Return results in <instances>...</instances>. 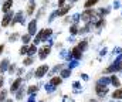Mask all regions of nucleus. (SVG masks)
Returning a JSON list of instances; mask_svg holds the SVG:
<instances>
[{
  "instance_id": "1",
  "label": "nucleus",
  "mask_w": 122,
  "mask_h": 102,
  "mask_svg": "<svg viewBox=\"0 0 122 102\" xmlns=\"http://www.w3.org/2000/svg\"><path fill=\"white\" fill-rule=\"evenodd\" d=\"M23 87V78L21 77H17L13 82H11V85H10V88H9V94H16L20 88Z\"/></svg>"
},
{
  "instance_id": "2",
  "label": "nucleus",
  "mask_w": 122,
  "mask_h": 102,
  "mask_svg": "<svg viewBox=\"0 0 122 102\" xmlns=\"http://www.w3.org/2000/svg\"><path fill=\"white\" fill-rule=\"evenodd\" d=\"M13 19H14V13H13V11H9V13H6V14L3 16V19H1V23H0L1 29H6V27H9V26L11 24Z\"/></svg>"
},
{
  "instance_id": "3",
  "label": "nucleus",
  "mask_w": 122,
  "mask_h": 102,
  "mask_svg": "<svg viewBox=\"0 0 122 102\" xmlns=\"http://www.w3.org/2000/svg\"><path fill=\"white\" fill-rule=\"evenodd\" d=\"M48 68H50V67H48V65H46V64L40 65V67L34 71V77H36V78H43V77L48 72Z\"/></svg>"
},
{
  "instance_id": "4",
  "label": "nucleus",
  "mask_w": 122,
  "mask_h": 102,
  "mask_svg": "<svg viewBox=\"0 0 122 102\" xmlns=\"http://www.w3.org/2000/svg\"><path fill=\"white\" fill-rule=\"evenodd\" d=\"M27 31H29V34H30L31 37L36 34V31H37V20H36V19L31 20L30 23H29V26H27Z\"/></svg>"
},
{
  "instance_id": "5",
  "label": "nucleus",
  "mask_w": 122,
  "mask_h": 102,
  "mask_svg": "<svg viewBox=\"0 0 122 102\" xmlns=\"http://www.w3.org/2000/svg\"><path fill=\"white\" fill-rule=\"evenodd\" d=\"M50 51H51V48H50L48 45H44V47L38 51V58H40V60H44V58L50 54Z\"/></svg>"
},
{
  "instance_id": "6",
  "label": "nucleus",
  "mask_w": 122,
  "mask_h": 102,
  "mask_svg": "<svg viewBox=\"0 0 122 102\" xmlns=\"http://www.w3.org/2000/svg\"><path fill=\"white\" fill-rule=\"evenodd\" d=\"M34 11H36V0H29L27 9H26V14L27 16H31Z\"/></svg>"
},
{
  "instance_id": "7",
  "label": "nucleus",
  "mask_w": 122,
  "mask_h": 102,
  "mask_svg": "<svg viewBox=\"0 0 122 102\" xmlns=\"http://www.w3.org/2000/svg\"><path fill=\"white\" fill-rule=\"evenodd\" d=\"M13 7V0H4V3L1 4V11L6 14L10 11V9Z\"/></svg>"
},
{
  "instance_id": "8",
  "label": "nucleus",
  "mask_w": 122,
  "mask_h": 102,
  "mask_svg": "<svg viewBox=\"0 0 122 102\" xmlns=\"http://www.w3.org/2000/svg\"><path fill=\"white\" fill-rule=\"evenodd\" d=\"M10 67V61H9V58H3L1 60V63H0V74L3 75V72H6L7 69Z\"/></svg>"
},
{
  "instance_id": "9",
  "label": "nucleus",
  "mask_w": 122,
  "mask_h": 102,
  "mask_svg": "<svg viewBox=\"0 0 122 102\" xmlns=\"http://www.w3.org/2000/svg\"><path fill=\"white\" fill-rule=\"evenodd\" d=\"M92 14H94V10H85V11H82V14H81V19H82L85 23H88V21L91 20Z\"/></svg>"
},
{
  "instance_id": "10",
  "label": "nucleus",
  "mask_w": 122,
  "mask_h": 102,
  "mask_svg": "<svg viewBox=\"0 0 122 102\" xmlns=\"http://www.w3.org/2000/svg\"><path fill=\"white\" fill-rule=\"evenodd\" d=\"M71 55H72L74 58H77V60H80V58L82 57V50H80L78 47H74V48L71 50Z\"/></svg>"
},
{
  "instance_id": "11",
  "label": "nucleus",
  "mask_w": 122,
  "mask_h": 102,
  "mask_svg": "<svg viewBox=\"0 0 122 102\" xmlns=\"http://www.w3.org/2000/svg\"><path fill=\"white\" fill-rule=\"evenodd\" d=\"M61 82H62V78H61L60 75L57 77H53L51 79H50V85H53V87H58V85H61Z\"/></svg>"
},
{
  "instance_id": "12",
  "label": "nucleus",
  "mask_w": 122,
  "mask_h": 102,
  "mask_svg": "<svg viewBox=\"0 0 122 102\" xmlns=\"http://www.w3.org/2000/svg\"><path fill=\"white\" fill-rule=\"evenodd\" d=\"M70 9H71V4H67V6H64V7H61L60 11H57L56 14L58 16V17H62V16H65L68 11H70Z\"/></svg>"
},
{
  "instance_id": "13",
  "label": "nucleus",
  "mask_w": 122,
  "mask_h": 102,
  "mask_svg": "<svg viewBox=\"0 0 122 102\" xmlns=\"http://www.w3.org/2000/svg\"><path fill=\"white\" fill-rule=\"evenodd\" d=\"M95 91H97V94H98V95H101V97L107 94V88H105L102 84H97V87H95Z\"/></svg>"
},
{
  "instance_id": "14",
  "label": "nucleus",
  "mask_w": 122,
  "mask_h": 102,
  "mask_svg": "<svg viewBox=\"0 0 122 102\" xmlns=\"http://www.w3.org/2000/svg\"><path fill=\"white\" fill-rule=\"evenodd\" d=\"M36 53H37V47H36L34 44H29V51H27V57H33V55H36Z\"/></svg>"
},
{
  "instance_id": "15",
  "label": "nucleus",
  "mask_w": 122,
  "mask_h": 102,
  "mask_svg": "<svg viewBox=\"0 0 122 102\" xmlns=\"http://www.w3.org/2000/svg\"><path fill=\"white\" fill-rule=\"evenodd\" d=\"M14 97H16V99H17V101H21V99H23V97H24V88L21 87V88L14 94Z\"/></svg>"
},
{
  "instance_id": "16",
  "label": "nucleus",
  "mask_w": 122,
  "mask_h": 102,
  "mask_svg": "<svg viewBox=\"0 0 122 102\" xmlns=\"http://www.w3.org/2000/svg\"><path fill=\"white\" fill-rule=\"evenodd\" d=\"M20 38H21V41H23V44H26V45H29V44H30V40H31V35H30L29 33H27V34H23V35H21Z\"/></svg>"
},
{
  "instance_id": "17",
  "label": "nucleus",
  "mask_w": 122,
  "mask_h": 102,
  "mask_svg": "<svg viewBox=\"0 0 122 102\" xmlns=\"http://www.w3.org/2000/svg\"><path fill=\"white\" fill-rule=\"evenodd\" d=\"M7 95H9V91H7V89H1V91H0V102L7 101Z\"/></svg>"
},
{
  "instance_id": "18",
  "label": "nucleus",
  "mask_w": 122,
  "mask_h": 102,
  "mask_svg": "<svg viewBox=\"0 0 122 102\" xmlns=\"http://www.w3.org/2000/svg\"><path fill=\"white\" fill-rule=\"evenodd\" d=\"M33 63H34V57H26V58L23 60V65H24V67H29Z\"/></svg>"
},
{
  "instance_id": "19",
  "label": "nucleus",
  "mask_w": 122,
  "mask_h": 102,
  "mask_svg": "<svg viewBox=\"0 0 122 102\" xmlns=\"http://www.w3.org/2000/svg\"><path fill=\"white\" fill-rule=\"evenodd\" d=\"M27 51H29V45L23 44V45L20 47V50H19V54H20V55H27Z\"/></svg>"
},
{
  "instance_id": "20",
  "label": "nucleus",
  "mask_w": 122,
  "mask_h": 102,
  "mask_svg": "<svg viewBox=\"0 0 122 102\" xmlns=\"http://www.w3.org/2000/svg\"><path fill=\"white\" fill-rule=\"evenodd\" d=\"M38 91V85H30L27 88V94H36Z\"/></svg>"
},
{
  "instance_id": "21",
  "label": "nucleus",
  "mask_w": 122,
  "mask_h": 102,
  "mask_svg": "<svg viewBox=\"0 0 122 102\" xmlns=\"http://www.w3.org/2000/svg\"><path fill=\"white\" fill-rule=\"evenodd\" d=\"M97 3H98V0H87V1L84 3V7H85V9H90L91 6L97 4Z\"/></svg>"
},
{
  "instance_id": "22",
  "label": "nucleus",
  "mask_w": 122,
  "mask_h": 102,
  "mask_svg": "<svg viewBox=\"0 0 122 102\" xmlns=\"http://www.w3.org/2000/svg\"><path fill=\"white\" fill-rule=\"evenodd\" d=\"M112 98H117V99H121L122 98V88H119V89H117L114 94H112Z\"/></svg>"
},
{
  "instance_id": "23",
  "label": "nucleus",
  "mask_w": 122,
  "mask_h": 102,
  "mask_svg": "<svg viewBox=\"0 0 122 102\" xmlns=\"http://www.w3.org/2000/svg\"><path fill=\"white\" fill-rule=\"evenodd\" d=\"M16 68H17V65H16L14 63H13V64H10V67H9V69H7V72H9L10 75H13V74H14V72L17 71Z\"/></svg>"
},
{
  "instance_id": "24",
  "label": "nucleus",
  "mask_w": 122,
  "mask_h": 102,
  "mask_svg": "<svg viewBox=\"0 0 122 102\" xmlns=\"http://www.w3.org/2000/svg\"><path fill=\"white\" fill-rule=\"evenodd\" d=\"M16 40H19V33H13L9 35V41H16Z\"/></svg>"
},
{
  "instance_id": "25",
  "label": "nucleus",
  "mask_w": 122,
  "mask_h": 102,
  "mask_svg": "<svg viewBox=\"0 0 122 102\" xmlns=\"http://www.w3.org/2000/svg\"><path fill=\"white\" fill-rule=\"evenodd\" d=\"M77 47H78L80 50H84V48H87V41H80Z\"/></svg>"
},
{
  "instance_id": "26",
  "label": "nucleus",
  "mask_w": 122,
  "mask_h": 102,
  "mask_svg": "<svg viewBox=\"0 0 122 102\" xmlns=\"http://www.w3.org/2000/svg\"><path fill=\"white\" fill-rule=\"evenodd\" d=\"M70 31H71V34H77V33H78V26H77V24H74V26H71V29H70Z\"/></svg>"
},
{
  "instance_id": "27",
  "label": "nucleus",
  "mask_w": 122,
  "mask_h": 102,
  "mask_svg": "<svg viewBox=\"0 0 122 102\" xmlns=\"http://www.w3.org/2000/svg\"><path fill=\"white\" fill-rule=\"evenodd\" d=\"M70 74H71V71H70V69H64V71H62V72H61V78H65V77H68V75H70Z\"/></svg>"
},
{
  "instance_id": "28",
  "label": "nucleus",
  "mask_w": 122,
  "mask_h": 102,
  "mask_svg": "<svg viewBox=\"0 0 122 102\" xmlns=\"http://www.w3.org/2000/svg\"><path fill=\"white\" fill-rule=\"evenodd\" d=\"M111 79H112V84H114L115 87H119V79H118L117 77H112Z\"/></svg>"
},
{
  "instance_id": "29",
  "label": "nucleus",
  "mask_w": 122,
  "mask_h": 102,
  "mask_svg": "<svg viewBox=\"0 0 122 102\" xmlns=\"http://www.w3.org/2000/svg\"><path fill=\"white\" fill-rule=\"evenodd\" d=\"M3 85H4V77L0 74V91L3 89Z\"/></svg>"
},
{
  "instance_id": "30",
  "label": "nucleus",
  "mask_w": 122,
  "mask_h": 102,
  "mask_svg": "<svg viewBox=\"0 0 122 102\" xmlns=\"http://www.w3.org/2000/svg\"><path fill=\"white\" fill-rule=\"evenodd\" d=\"M65 4V0H58V7H64Z\"/></svg>"
},
{
  "instance_id": "31",
  "label": "nucleus",
  "mask_w": 122,
  "mask_h": 102,
  "mask_svg": "<svg viewBox=\"0 0 122 102\" xmlns=\"http://www.w3.org/2000/svg\"><path fill=\"white\" fill-rule=\"evenodd\" d=\"M3 51H4V44H0V55L3 54Z\"/></svg>"
},
{
  "instance_id": "32",
  "label": "nucleus",
  "mask_w": 122,
  "mask_h": 102,
  "mask_svg": "<svg viewBox=\"0 0 122 102\" xmlns=\"http://www.w3.org/2000/svg\"><path fill=\"white\" fill-rule=\"evenodd\" d=\"M23 71H24V69H23V68H20V69H17L16 72H17V75H21V74H23Z\"/></svg>"
},
{
  "instance_id": "33",
  "label": "nucleus",
  "mask_w": 122,
  "mask_h": 102,
  "mask_svg": "<svg viewBox=\"0 0 122 102\" xmlns=\"http://www.w3.org/2000/svg\"><path fill=\"white\" fill-rule=\"evenodd\" d=\"M6 102H13V99H11V98H7V101Z\"/></svg>"
},
{
  "instance_id": "34",
  "label": "nucleus",
  "mask_w": 122,
  "mask_h": 102,
  "mask_svg": "<svg viewBox=\"0 0 122 102\" xmlns=\"http://www.w3.org/2000/svg\"><path fill=\"white\" fill-rule=\"evenodd\" d=\"M71 1H77V0H71Z\"/></svg>"
},
{
  "instance_id": "35",
  "label": "nucleus",
  "mask_w": 122,
  "mask_h": 102,
  "mask_svg": "<svg viewBox=\"0 0 122 102\" xmlns=\"http://www.w3.org/2000/svg\"><path fill=\"white\" fill-rule=\"evenodd\" d=\"M91 102H97V101H91Z\"/></svg>"
}]
</instances>
